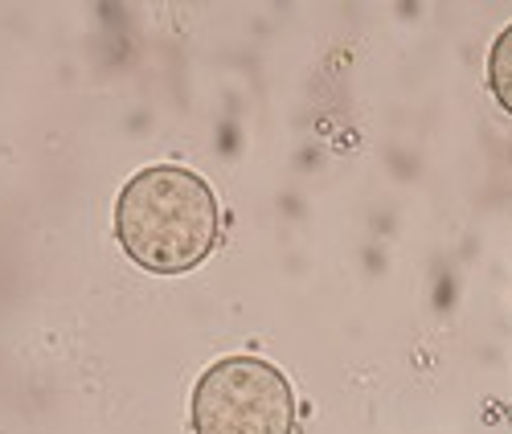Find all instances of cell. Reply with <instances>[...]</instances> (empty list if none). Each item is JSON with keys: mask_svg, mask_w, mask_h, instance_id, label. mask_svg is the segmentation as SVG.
<instances>
[{"mask_svg": "<svg viewBox=\"0 0 512 434\" xmlns=\"http://www.w3.org/2000/svg\"><path fill=\"white\" fill-rule=\"evenodd\" d=\"M213 189L181 164L140 168L115 201V234L132 263L152 275H185L201 267L218 242Z\"/></svg>", "mask_w": 512, "mask_h": 434, "instance_id": "obj_1", "label": "cell"}, {"mask_svg": "<svg viewBox=\"0 0 512 434\" xmlns=\"http://www.w3.org/2000/svg\"><path fill=\"white\" fill-rule=\"evenodd\" d=\"M488 86H492L496 103L512 115V25L496 37V46H492V58H488Z\"/></svg>", "mask_w": 512, "mask_h": 434, "instance_id": "obj_3", "label": "cell"}, {"mask_svg": "<svg viewBox=\"0 0 512 434\" xmlns=\"http://www.w3.org/2000/svg\"><path fill=\"white\" fill-rule=\"evenodd\" d=\"M197 434H295V389L259 357L209 365L193 389Z\"/></svg>", "mask_w": 512, "mask_h": 434, "instance_id": "obj_2", "label": "cell"}]
</instances>
